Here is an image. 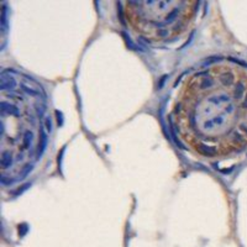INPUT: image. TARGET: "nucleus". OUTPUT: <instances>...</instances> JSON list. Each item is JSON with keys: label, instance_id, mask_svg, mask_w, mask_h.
Listing matches in <instances>:
<instances>
[{"label": "nucleus", "instance_id": "obj_2", "mask_svg": "<svg viewBox=\"0 0 247 247\" xmlns=\"http://www.w3.org/2000/svg\"><path fill=\"white\" fill-rule=\"evenodd\" d=\"M47 105L41 87L32 79L7 71L1 84V176L2 183L21 182L42 153Z\"/></svg>", "mask_w": 247, "mask_h": 247}, {"label": "nucleus", "instance_id": "obj_3", "mask_svg": "<svg viewBox=\"0 0 247 247\" xmlns=\"http://www.w3.org/2000/svg\"><path fill=\"white\" fill-rule=\"evenodd\" d=\"M199 1H125L123 19L128 30L150 45H168L193 27Z\"/></svg>", "mask_w": 247, "mask_h": 247}, {"label": "nucleus", "instance_id": "obj_1", "mask_svg": "<svg viewBox=\"0 0 247 247\" xmlns=\"http://www.w3.org/2000/svg\"><path fill=\"white\" fill-rule=\"evenodd\" d=\"M176 141L194 157L216 162L247 152V67L218 59L179 82L168 113Z\"/></svg>", "mask_w": 247, "mask_h": 247}]
</instances>
